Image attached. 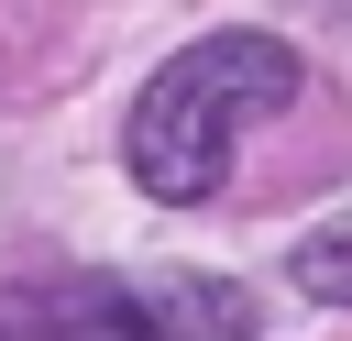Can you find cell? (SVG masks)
<instances>
[{
    "label": "cell",
    "mask_w": 352,
    "mask_h": 341,
    "mask_svg": "<svg viewBox=\"0 0 352 341\" xmlns=\"http://www.w3.org/2000/svg\"><path fill=\"white\" fill-rule=\"evenodd\" d=\"M275 99H297V55H286L275 33H198V44H176V55L143 77L132 121H121L132 187H143V198H176V209H187V198H220L242 132H253Z\"/></svg>",
    "instance_id": "obj_1"
},
{
    "label": "cell",
    "mask_w": 352,
    "mask_h": 341,
    "mask_svg": "<svg viewBox=\"0 0 352 341\" xmlns=\"http://www.w3.org/2000/svg\"><path fill=\"white\" fill-rule=\"evenodd\" d=\"M264 308L231 275H22L0 341H253Z\"/></svg>",
    "instance_id": "obj_2"
},
{
    "label": "cell",
    "mask_w": 352,
    "mask_h": 341,
    "mask_svg": "<svg viewBox=\"0 0 352 341\" xmlns=\"http://www.w3.org/2000/svg\"><path fill=\"white\" fill-rule=\"evenodd\" d=\"M286 286H297V297H319V308H352V209H341V220H319V231L286 253Z\"/></svg>",
    "instance_id": "obj_3"
}]
</instances>
